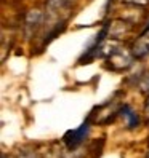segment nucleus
Wrapping results in <instances>:
<instances>
[{
	"instance_id": "f257e3e1",
	"label": "nucleus",
	"mask_w": 149,
	"mask_h": 158,
	"mask_svg": "<svg viewBox=\"0 0 149 158\" xmlns=\"http://www.w3.org/2000/svg\"><path fill=\"white\" fill-rule=\"evenodd\" d=\"M88 131H90V117H88L77 129L68 131L66 134H64L63 141H64V144L68 145V148H76V147H79V145L83 142V139L87 137Z\"/></svg>"
},
{
	"instance_id": "f03ea898",
	"label": "nucleus",
	"mask_w": 149,
	"mask_h": 158,
	"mask_svg": "<svg viewBox=\"0 0 149 158\" xmlns=\"http://www.w3.org/2000/svg\"><path fill=\"white\" fill-rule=\"evenodd\" d=\"M120 115L124 117V120H125V123H127L128 128H135V126L139 125V118H138L136 112L130 106H124L122 109H120Z\"/></svg>"
},
{
	"instance_id": "7ed1b4c3",
	"label": "nucleus",
	"mask_w": 149,
	"mask_h": 158,
	"mask_svg": "<svg viewBox=\"0 0 149 158\" xmlns=\"http://www.w3.org/2000/svg\"><path fill=\"white\" fill-rule=\"evenodd\" d=\"M146 112H147V115H149V96H147V102H146Z\"/></svg>"
},
{
	"instance_id": "20e7f679",
	"label": "nucleus",
	"mask_w": 149,
	"mask_h": 158,
	"mask_svg": "<svg viewBox=\"0 0 149 158\" xmlns=\"http://www.w3.org/2000/svg\"><path fill=\"white\" fill-rule=\"evenodd\" d=\"M144 31H149V26H147V27H146V29H144Z\"/></svg>"
}]
</instances>
